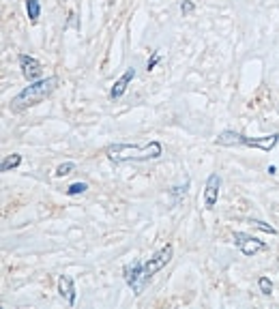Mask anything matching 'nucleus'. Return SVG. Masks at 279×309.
Returning <instances> with one entry per match:
<instances>
[{
    "label": "nucleus",
    "instance_id": "f3484780",
    "mask_svg": "<svg viewBox=\"0 0 279 309\" xmlns=\"http://www.w3.org/2000/svg\"><path fill=\"white\" fill-rule=\"evenodd\" d=\"M161 60V54L159 52H153V58L148 60V64H146V71H153L155 67H157V62Z\"/></svg>",
    "mask_w": 279,
    "mask_h": 309
},
{
    "label": "nucleus",
    "instance_id": "f257e3e1",
    "mask_svg": "<svg viewBox=\"0 0 279 309\" xmlns=\"http://www.w3.org/2000/svg\"><path fill=\"white\" fill-rule=\"evenodd\" d=\"M107 159L112 163H127V161H153L163 155L161 142H148L144 146L138 144H114L105 150Z\"/></svg>",
    "mask_w": 279,
    "mask_h": 309
},
{
    "label": "nucleus",
    "instance_id": "7ed1b4c3",
    "mask_svg": "<svg viewBox=\"0 0 279 309\" xmlns=\"http://www.w3.org/2000/svg\"><path fill=\"white\" fill-rule=\"evenodd\" d=\"M217 142L219 146H254V148H260V150H273L279 142V133L273 135H267V138H247V135H241V133H234V131H224L217 135Z\"/></svg>",
    "mask_w": 279,
    "mask_h": 309
},
{
    "label": "nucleus",
    "instance_id": "9b49d317",
    "mask_svg": "<svg viewBox=\"0 0 279 309\" xmlns=\"http://www.w3.org/2000/svg\"><path fill=\"white\" fill-rule=\"evenodd\" d=\"M26 13H28V17H30L32 24H37V21H39V15H41V4H39V0H26Z\"/></svg>",
    "mask_w": 279,
    "mask_h": 309
},
{
    "label": "nucleus",
    "instance_id": "f03ea898",
    "mask_svg": "<svg viewBox=\"0 0 279 309\" xmlns=\"http://www.w3.org/2000/svg\"><path fill=\"white\" fill-rule=\"evenodd\" d=\"M56 84H58V77L52 75V77H45V80H37L34 84L26 86V88L21 90L19 95L11 101V110H13V112H21V110H28V107L41 103L47 95H52V92H54Z\"/></svg>",
    "mask_w": 279,
    "mask_h": 309
},
{
    "label": "nucleus",
    "instance_id": "2eb2a0df",
    "mask_svg": "<svg viewBox=\"0 0 279 309\" xmlns=\"http://www.w3.org/2000/svg\"><path fill=\"white\" fill-rule=\"evenodd\" d=\"M258 286H260V292L267 294V297H269L271 292H273V284H271L269 277H260V279H258Z\"/></svg>",
    "mask_w": 279,
    "mask_h": 309
},
{
    "label": "nucleus",
    "instance_id": "f8f14e48",
    "mask_svg": "<svg viewBox=\"0 0 279 309\" xmlns=\"http://www.w3.org/2000/svg\"><path fill=\"white\" fill-rule=\"evenodd\" d=\"M21 163V155H11V157H6V159L0 163V172H9V170H15L17 165Z\"/></svg>",
    "mask_w": 279,
    "mask_h": 309
},
{
    "label": "nucleus",
    "instance_id": "9d476101",
    "mask_svg": "<svg viewBox=\"0 0 279 309\" xmlns=\"http://www.w3.org/2000/svg\"><path fill=\"white\" fill-rule=\"evenodd\" d=\"M58 292L62 299H67L69 305H75V286H73V279L71 277H67V275L58 277Z\"/></svg>",
    "mask_w": 279,
    "mask_h": 309
},
{
    "label": "nucleus",
    "instance_id": "a211bd4d",
    "mask_svg": "<svg viewBox=\"0 0 279 309\" xmlns=\"http://www.w3.org/2000/svg\"><path fill=\"white\" fill-rule=\"evenodd\" d=\"M181 11H183V15H187V13L193 11V2H191V0H185V2L181 4Z\"/></svg>",
    "mask_w": 279,
    "mask_h": 309
},
{
    "label": "nucleus",
    "instance_id": "0eeeda50",
    "mask_svg": "<svg viewBox=\"0 0 279 309\" xmlns=\"http://www.w3.org/2000/svg\"><path fill=\"white\" fill-rule=\"evenodd\" d=\"M19 67H21V75L26 77L28 82H37L43 77V67L37 58H32V56L28 54H21L19 56Z\"/></svg>",
    "mask_w": 279,
    "mask_h": 309
},
{
    "label": "nucleus",
    "instance_id": "4468645a",
    "mask_svg": "<svg viewBox=\"0 0 279 309\" xmlns=\"http://www.w3.org/2000/svg\"><path fill=\"white\" fill-rule=\"evenodd\" d=\"M86 189H88L86 183H73V185L67 187V196H80V193H84Z\"/></svg>",
    "mask_w": 279,
    "mask_h": 309
},
{
    "label": "nucleus",
    "instance_id": "423d86ee",
    "mask_svg": "<svg viewBox=\"0 0 279 309\" xmlns=\"http://www.w3.org/2000/svg\"><path fill=\"white\" fill-rule=\"evenodd\" d=\"M146 279L148 277L144 275V264L142 262H133V264H129V267H125V282L135 294L142 292V284H144Z\"/></svg>",
    "mask_w": 279,
    "mask_h": 309
},
{
    "label": "nucleus",
    "instance_id": "20e7f679",
    "mask_svg": "<svg viewBox=\"0 0 279 309\" xmlns=\"http://www.w3.org/2000/svg\"><path fill=\"white\" fill-rule=\"evenodd\" d=\"M172 254H174V247H172V245H163L153 258H148V260L144 262V275L146 277L157 275V273H159L172 260Z\"/></svg>",
    "mask_w": 279,
    "mask_h": 309
},
{
    "label": "nucleus",
    "instance_id": "6e6552de",
    "mask_svg": "<svg viewBox=\"0 0 279 309\" xmlns=\"http://www.w3.org/2000/svg\"><path fill=\"white\" fill-rule=\"evenodd\" d=\"M219 185H221L219 174H211L209 181H206V187H204V206H206V208H213L215 204H217Z\"/></svg>",
    "mask_w": 279,
    "mask_h": 309
},
{
    "label": "nucleus",
    "instance_id": "1a4fd4ad",
    "mask_svg": "<svg viewBox=\"0 0 279 309\" xmlns=\"http://www.w3.org/2000/svg\"><path fill=\"white\" fill-rule=\"evenodd\" d=\"M133 77H135V69H133V67H131V69H127L125 73L120 75L116 82H114L112 90H110V99H118V97H123V95H125V90H127V86L131 84Z\"/></svg>",
    "mask_w": 279,
    "mask_h": 309
},
{
    "label": "nucleus",
    "instance_id": "ddd939ff",
    "mask_svg": "<svg viewBox=\"0 0 279 309\" xmlns=\"http://www.w3.org/2000/svg\"><path fill=\"white\" fill-rule=\"evenodd\" d=\"M75 170V163L73 161H67V163H60L58 168H56V172H54V176H58V178H62V176H67V174H71V172Z\"/></svg>",
    "mask_w": 279,
    "mask_h": 309
},
{
    "label": "nucleus",
    "instance_id": "39448f33",
    "mask_svg": "<svg viewBox=\"0 0 279 309\" xmlns=\"http://www.w3.org/2000/svg\"><path fill=\"white\" fill-rule=\"evenodd\" d=\"M234 243H236V247L241 249V254L247 256V258H252V256L258 254V251L267 249V243L264 241L256 239V236H249L245 232H234Z\"/></svg>",
    "mask_w": 279,
    "mask_h": 309
},
{
    "label": "nucleus",
    "instance_id": "dca6fc26",
    "mask_svg": "<svg viewBox=\"0 0 279 309\" xmlns=\"http://www.w3.org/2000/svg\"><path fill=\"white\" fill-rule=\"evenodd\" d=\"M252 224L258 228V230H262V232H269V234H277V230L273 228V226H269V224H264V221H258V219H254Z\"/></svg>",
    "mask_w": 279,
    "mask_h": 309
}]
</instances>
